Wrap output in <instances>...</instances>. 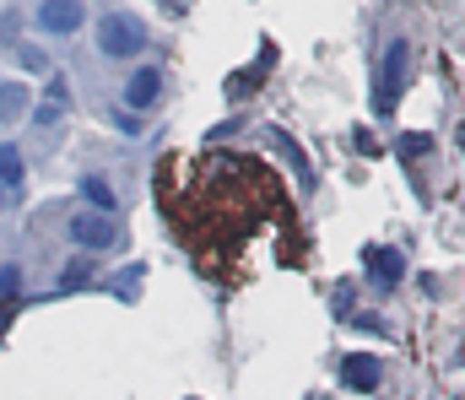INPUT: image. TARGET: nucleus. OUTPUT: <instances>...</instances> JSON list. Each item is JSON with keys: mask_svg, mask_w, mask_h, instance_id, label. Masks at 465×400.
<instances>
[{"mask_svg": "<svg viewBox=\"0 0 465 400\" xmlns=\"http://www.w3.org/2000/svg\"><path fill=\"white\" fill-rule=\"evenodd\" d=\"M82 200H93V211H98V217H109V211L119 206L114 190H109V179H98V173H87V179H82Z\"/></svg>", "mask_w": 465, "mask_h": 400, "instance_id": "nucleus-8", "label": "nucleus"}, {"mask_svg": "<svg viewBox=\"0 0 465 400\" xmlns=\"http://www.w3.org/2000/svg\"><path fill=\"white\" fill-rule=\"evenodd\" d=\"M82 27H87V5H82V0H44V5H38V33L71 38V33H82Z\"/></svg>", "mask_w": 465, "mask_h": 400, "instance_id": "nucleus-2", "label": "nucleus"}, {"mask_svg": "<svg viewBox=\"0 0 465 400\" xmlns=\"http://www.w3.org/2000/svg\"><path fill=\"white\" fill-rule=\"evenodd\" d=\"M362 270H368V281H373V292H395L401 287V276H406V260H401V249H362Z\"/></svg>", "mask_w": 465, "mask_h": 400, "instance_id": "nucleus-4", "label": "nucleus"}, {"mask_svg": "<svg viewBox=\"0 0 465 400\" xmlns=\"http://www.w3.org/2000/svg\"><path fill=\"white\" fill-rule=\"evenodd\" d=\"M0 211H5V190H0Z\"/></svg>", "mask_w": 465, "mask_h": 400, "instance_id": "nucleus-15", "label": "nucleus"}, {"mask_svg": "<svg viewBox=\"0 0 465 400\" xmlns=\"http://www.w3.org/2000/svg\"><path fill=\"white\" fill-rule=\"evenodd\" d=\"M98 49H104L109 60H130V54H141V49H146V22L130 16V11L104 16V22H98Z\"/></svg>", "mask_w": 465, "mask_h": 400, "instance_id": "nucleus-1", "label": "nucleus"}, {"mask_svg": "<svg viewBox=\"0 0 465 400\" xmlns=\"http://www.w3.org/2000/svg\"><path fill=\"white\" fill-rule=\"evenodd\" d=\"M71 244H82L87 255L114 249V244H119V228L109 222V217H98V211H82V217H71Z\"/></svg>", "mask_w": 465, "mask_h": 400, "instance_id": "nucleus-3", "label": "nucleus"}, {"mask_svg": "<svg viewBox=\"0 0 465 400\" xmlns=\"http://www.w3.org/2000/svg\"><path fill=\"white\" fill-rule=\"evenodd\" d=\"M16 287H22V266H5V270H0V298L11 303V298H16Z\"/></svg>", "mask_w": 465, "mask_h": 400, "instance_id": "nucleus-13", "label": "nucleus"}, {"mask_svg": "<svg viewBox=\"0 0 465 400\" xmlns=\"http://www.w3.org/2000/svg\"><path fill=\"white\" fill-rule=\"evenodd\" d=\"M379 374H384V368H379V357H357V352L341 357V385L357 390V395H373V390H379Z\"/></svg>", "mask_w": 465, "mask_h": 400, "instance_id": "nucleus-6", "label": "nucleus"}, {"mask_svg": "<svg viewBox=\"0 0 465 400\" xmlns=\"http://www.w3.org/2000/svg\"><path fill=\"white\" fill-rule=\"evenodd\" d=\"M87 276H93V260H71V266L60 270V292H76Z\"/></svg>", "mask_w": 465, "mask_h": 400, "instance_id": "nucleus-11", "label": "nucleus"}, {"mask_svg": "<svg viewBox=\"0 0 465 400\" xmlns=\"http://www.w3.org/2000/svg\"><path fill=\"white\" fill-rule=\"evenodd\" d=\"M22 173H27V168H22V151L5 141V146H0V190H16V184H22Z\"/></svg>", "mask_w": 465, "mask_h": 400, "instance_id": "nucleus-9", "label": "nucleus"}, {"mask_svg": "<svg viewBox=\"0 0 465 400\" xmlns=\"http://www.w3.org/2000/svg\"><path fill=\"white\" fill-rule=\"evenodd\" d=\"M27 114V87L22 82H5L0 87V120H22Z\"/></svg>", "mask_w": 465, "mask_h": 400, "instance_id": "nucleus-10", "label": "nucleus"}, {"mask_svg": "<svg viewBox=\"0 0 465 400\" xmlns=\"http://www.w3.org/2000/svg\"><path fill=\"white\" fill-rule=\"evenodd\" d=\"M406 65H411V44L395 38V44L384 49V65H379V98H384V103L406 87Z\"/></svg>", "mask_w": 465, "mask_h": 400, "instance_id": "nucleus-5", "label": "nucleus"}, {"mask_svg": "<svg viewBox=\"0 0 465 400\" xmlns=\"http://www.w3.org/2000/svg\"><path fill=\"white\" fill-rule=\"evenodd\" d=\"M157 93H163V71H135V76L124 82V103H130V109H152Z\"/></svg>", "mask_w": 465, "mask_h": 400, "instance_id": "nucleus-7", "label": "nucleus"}, {"mask_svg": "<svg viewBox=\"0 0 465 400\" xmlns=\"http://www.w3.org/2000/svg\"><path fill=\"white\" fill-rule=\"evenodd\" d=\"M54 120H60V103H38V114H33V125H44V131H49Z\"/></svg>", "mask_w": 465, "mask_h": 400, "instance_id": "nucleus-14", "label": "nucleus"}, {"mask_svg": "<svg viewBox=\"0 0 465 400\" xmlns=\"http://www.w3.org/2000/svg\"><path fill=\"white\" fill-rule=\"evenodd\" d=\"M254 87H260V71H243V76H232L228 82V98H249Z\"/></svg>", "mask_w": 465, "mask_h": 400, "instance_id": "nucleus-12", "label": "nucleus"}]
</instances>
